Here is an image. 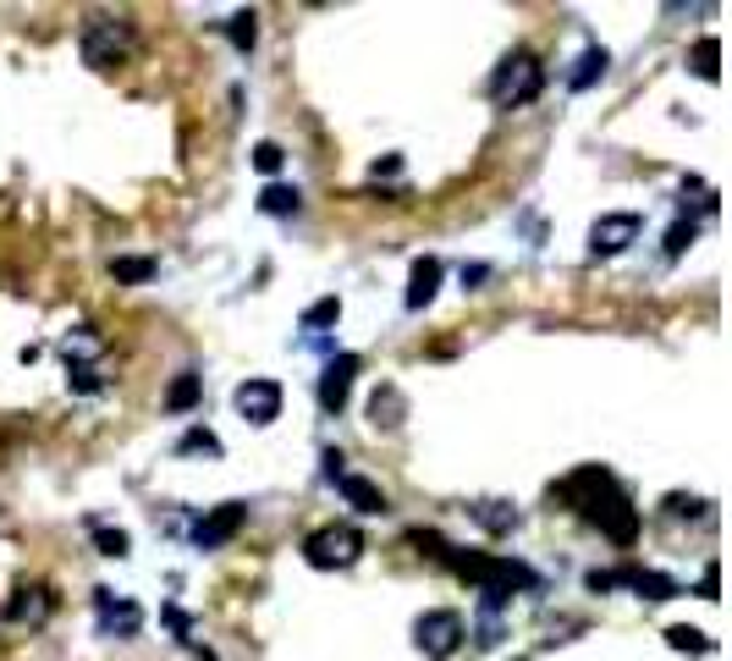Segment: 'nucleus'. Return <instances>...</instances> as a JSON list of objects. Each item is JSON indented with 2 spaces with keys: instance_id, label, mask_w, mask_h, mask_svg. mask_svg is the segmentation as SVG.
<instances>
[{
  "instance_id": "obj_29",
  "label": "nucleus",
  "mask_w": 732,
  "mask_h": 661,
  "mask_svg": "<svg viewBox=\"0 0 732 661\" xmlns=\"http://www.w3.org/2000/svg\"><path fill=\"white\" fill-rule=\"evenodd\" d=\"M282 161H287V150H282V144H271V139H265V144H254V165H260L265 176H276Z\"/></svg>"
},
{
  "instance_id": "obj_26",
  "label": "nucleus",
  "mask_w": 732,
  "mask_h": 661,
  "mask_svg": "<svg viewBox=\"0 0 732 661\" xmlns=\"http://www.w3.org/2000/svg\"><path fill=\"white\" fill-rule=\"evenodd\" d=\"M254 22H260L254 11H237V17L226 22V33H232V44H237V50H254V39H260V28H254Z\"/></svg>"
},
{
  "instance_id": "obj_31",
  "label": "nucleus",
  "mask_w": 732,
  "mask_h": 661,
  "mask_svg": "<svg viewBox=\"0 0 732 661\" xmlns=\"http://www.w3.org/2000/svg\"><path fill=\"white\" fill-rule=\"evenodd\" d=\"M176 452H221V441H215V436H210V430H187V436H182V447H176Z\"/></svg>"
},
{
  "instance_id": "obj_17",
  "label": "nucleus",
  "mask_w": 732,
  "mask_h": 661,
  "mask_svg": "<svg viewBox=\"0 0 732 661\" xmlns=\"http://www.w3.org/2000/svg\"><path fill=\"white\" fill-rule=\"evenodd\" d=\"M468 518H474L479 529H490V535L518 529V507H507V501H474V507H468Z\"/></svg>"
},
{
  "instance_id": "obj_2",
  "label": "nucleus",
  "mask_w": 732,
  "mask_h": 661,
  "mask_svg": "<svg viewBox=\"0 0 732 661\" xmlns=\"http://www.w3.org/2000/svg\"><path fill=\"white\" fill-rule=\"evenodd\" d=\"M446 568L468 584H479V596H512V590H540V573L512 562V557H490V551H446Z\"/></svg>"
},
{
  "instance_id": "obj_21",
  "label": "nucleus",
  "mask_w": 732,
  "mask_h": 661,
  "mask_svg": "<svg viewBox=\"0 0 732 661\" xmlns=\"http://www.w3.org/2000/svg\"><path fill=\"white\" fill-rule=\"evenodd\" d=\"M667 645L672 651H689V657H705V651H716L700 629H689V623H678V629H667Z\"/></svg>"
},
{
  "instance_id": "obj_14",
  "label": "nucleus",
  "mask_w": 732,
  "mask_h": 661,
  "mask_svg": "<svg viewBox=\"0 0 732 661\" xmlns=\"http://www.w3.org/2000/svg\"><path fill=\"white\" fill-rule=\"evenodd\" d=\"M617 584H628L633 596H644V601H672L678 596V579H667V573H655V568H622V573H611V590Z\"/></svg>"
},
{
  "instance_id": "obj_6",
  "label": "nucleus",
  "mask_w": 732,
  "mask_h": 661,
  "mask_svg": "<svg viewBox=\"0 0 732 661\" xmlns=\"http://www.w3.org/2000/svg\"><path fill=\"white\" fill-rule=\"evenodd\" d=\"M462 640H468V623H462V612H425L419 623H414V645L425 651L430 661H451L462 651Z\"/></svg>"
},
{
  "instance_id": "obj_10",
  "label": "nucleus",
  "mask_w": 732,
  "mask_h": 661,
  "mask_svg": "<svg viewBox=\"0 0 732 661\" xmlns=\"http://www.w3.org/2000/svg\"><path fill=\"white\" fill-rule=\"evenodd\" d=\"M639 226H644V221H639V215H628V210H622V215H600V221L589 226V254H594V260L622 254L628 243H639Z\"/></svg>"
},
{
  "instance_id": "obj_34",
  "label": "nucleus",
  "mask_w": 732,
  "mask_h": 661,
  "mask_svg": "<svg viewBox=\"0 0 732 661\" xmlns=\"http://www.w3.org/2000/svg\"><path fill=\"white\" fill-rule=\"evenodd\" d=\"M397 171H403V155H386V161L369 165V176H375V182H380V176H397Z\"/></svg>"
},
{
  "instance_id": "obj_9",
  "label": "nucleus",
  "mask_w": 732,
  "mask_h": 661,
  "mask_svg": "<svg viewBox=\"0 0 732 661\" xmlns=\"http://www.w3.org/2000/svg\"><path fill=\"white\" fill-rule=\"evenodd\" d=\"M358 369H364L358 353H336V358L325 364V375H319V408H325V414H342V408H347Z\"/></svg>"
},
{
  "instance_id": "obj_18",
  "label": "nucleus",
  "mask_w": 732,
  "mask_h": 661,
  "mask_svg": "<svg viewBox=\"0 0 732 661\" xmlns=\"http://www.w3.org/2000/svg\"><path fill=\"white\" fill-rule=\"evenodd\" d=\"M154 271H160V265L144 260V254H116V260H111V276H116L122 287H144V282H154Z\"/></svg>"
},
{
  "instance_id": "obj_8",
  "label": "nucleus",
  "mask_w": 732,
  "mask_h": 661,
  "mask_svg": "<svg viewBox=\"0 0 732 661\" xmlns=\"http://www.w3.org/2000/svg\"><path fill=\"white\" fill-rule=\"evenodd\" d=\"M243 523H248V501H221V507H210V512L193 523V546H199V551H215V546L237 540Z\"/></svg>"
},
{
  "instance_id": "obj_32",
  "label": "nucleus",
  "mask_w": 732,
  "mask_h": 661,
  "mask_svg": "<svg viewBox=\"0 0 732 661\" xmlns=\"http://www.w3.org/2000/svg\"><path fill=\"white\" fill-rule=\"evenodd\" d=\"M667 512H672V518H700L705 501H694V496H667Z\"/></svg>"
},
{
  "instance_id": "obj_22",
  "label": "nucleus",
  "mask_w": 732,
  "mask_h": 661,
  "mask_svg": "<svg viewBox=\"0 0 732 661\" xmlns=\"http://www.w3.org/2000/svg\"><path fill=\"white\" fill-rule=\"evenodd\" d=\"M716 61H722V39H711V33H705V39L694 44V72H700L705 83H716Z\"/></svg>"
},
{
  "instance_id": "obj_7",
  "label": "nucleus",
  "mask_w": 732,
  "mask_h": 661,
  "mask_svg": "<svg viewBox=\"0 0 732 661\" xmlns=\"http://www.w3.org/2000/svg\"><path fill=\"white\" fill-rule=\"evenodd\" d=\"M237 414L248 419V425H271V419H282V380H271V375H248L243 386H237Z\"/></svg>"
},
{
  "instance_id": "obj_1",
  "label": "nucleus",
  "mask_w": 732,
  "mask_h": 661,
  "mask_svg": "<svg viewBox=\"0 0 732 661\" xmlns=\"http://www.w3.org/2000/svg\"><path fill=\"white\" fill-rule=\"evenodd\" d=\"M557 496H562V501H579L584 518L606 535V540H617V546H633V540H639V507L617 491V480H611L600 464H589V469H579L573 480H562Z\"/></svg>"
},
{
  "instance_id": "obj_20",
  "label": "nucleus",
  "mask_w": 732,
  "mask_h": 661,
  "mask_svg": "<svg viewBox=\"0 0 732 661\" xmlns=\"http://www.w3.org/2000/svg\"><path fill=\"white\" fill-rule=\"evenodd\" d=\"M260 210H265V215H293V210H297V187H287V182H271V187L260 193Z\"/></svg>"
},
{
  "instance_id": "obj_27",
  "label": "nucleus",
  "mask_w": 732,
  "mask_h": 661,
  "mask_svg": "<svg viewBox=\"0 0 732 661\" xmlns=\"http://www.w3.org/2000/svg\"><path fill=\"white\" fill-rule=\"evenodd\" d=\"M94 546H100V557H128L133 540H128V529H100L94 523Z\"/></svg>"
},
{
  "instance_id": "obj_35",
  "label": "nucleus",
  "mask_w": 732,
  "mask_h": 661,
  "mask_svg": "<svg viewBox=\"0 0 732 661\" xmlns=\"http://www.w3.org/2000/svg\"><path fill=\"white\" fill-rule=\"evenodd\" d=\"M342 464H347V458H342V452H325V480H331V486H336V480H342V475H347V469H342Z\"/></svg>"
},
{
  "instance_id": "obj_24",
  "label": "nucleus",
  "mask_w": 732,
  "mask_h": 661,
  "mask_svg": "<svg viewBox=\"0 0 732 661\" xmlns=\"http://www.w3.org/2000/svg\"><path fill=\"white\" fill-rule=\"evenodd\" d=\"M67 386L72 391H100V369L89 358H67Z\"/></svg>"
},
{
  "instance_id": "obj_15",
  "label": "nucleus",
  "mask_w": 732,
  "mask_h": 661,
  "mask_svg": "<svg viewBox=\"0 0 732 661\" xmlns=\"http://www.w3.org/2000/svg\"><path fill=\"white\" fill-rule=\"evenodd\" d=\"M436 293H440V260L419 254V260H414V271H408V309L436 304Z\"/></svg>"
},
{
  "instance_id": "obj_5",
  "label": "nucleus",
  "mask_w": 732,
  "mask_h": 661,
  "mask_svg": "<svg viewBox=\"0 0 732 661\" xmlns=\"http://www.w3.org/2000/svg\"><path fill=\"white\" fill-rule=\"evenodd\" d=\"M303 557H308V568H353L364 557V535L353 523H325L303 540Z\"/></svg>"
},
{
  "instance_id": "obj_16",
  "label": "nucleus",
  "mask_w": 732,
  "mask_h": 661,
  "mask_svg": "<svg viewBox=\"0 0 732 661\" xmlns=\"http://www.w3.org/2000/svg\"><path fill=\"white\" fill-rule=\"evenodd\" d=\"M403 414H408L403 391H397V386H375V397H369V425H375V430H397Z\"/></svg>"
},
{
  "instance_id": "obj_19",
  "label": "nucleus",
  "mask_w": 732,
  "mask_h": 661,
  "mask_svg": "<svg viewBox=\"0 0 732 661\" xmlns=\"http://www.w3.org/2000/svg\"><path fill=\"white\" fill-rule=\"evenodd\" d=\"M199 391H204V380H199V375H176V380H171V391H165V408H171V414H187V408L199 403Z\"/></svg>"
},
{
  "instance_id": "obj_25",
  "label": "nucleus",
  "mask_w": 732,
  "mask_h": 661,
  "mask_svg": "<svg viewBox=\"0 0 732 661\" xmlns=\"http://www.w3.org/2000/svg\"><path fill=\"white\" fill-rule=\"evenodd\" d=\"M336 321H342V298H319V304H308V309H303V326H308V330L336 326Z\"/></svg>"
},
{
  "instance_id": "obj_3",
  "label": "nucleus",
  "mask_w": 732,
  "mask_h": 661,
  "mask_svg": "<svg viewBox=\"0 0 732 661\" xmlns=\"http://www.w3.org/2000/svg\"><path fill=\"white\" fill-rule=\"evenodd\" d=\"M540 89H546V67H540L535 50H512V55L496 67V78H490L496 111H518V105H529Z\"/></svg>"
},
{
  "instance_id": "obj_33",
  "label": "nucleus",
  "mask_w": 732,
  "mask_h": 661,
  "mask_svg": "<svg viewBox=\"0 0 732 661\" xmlns=\"http://www.w3.org/2000/svg\"><path fill=\"white\" fill-rule=\"evenodd\" d=\"M716 590H722V568L711 562V568L700 573V596H705V601H716Z\"/></svg>"
},
{
  "instance_id": "obj_4",
  "label": "nucleus",
  "mask_w": 732,
  "mask_h": 661,
  "mask_svg": "<svg viewBox=\"0 0 732 661\" xmlns=\"http://www.w3.org/2000/svg\"><path fill=\"white\" fill-rule=\"evenodd\" d=\"M78 50H83V67L105 72V67H116V61L133 50V22H128V17H89Z\"/></svg>"
},
{
  "instance_id": "obj_11",
  "label": "nucleus",
  "mask_w": 732,
  "mask_h": 661,
  "mask_svg": "<svg viewBox=\"0 0 732 661\" xmlns=\"http://www.w3.org/2000/svg\"><path fill=\"white\" fill-rule=\"evenodd\" d=\"M94 612H100V634L133 640V634L144 629V612H139V601H116L111 590H94Z\"/></svg>"
},
{
  "instance_id": "obj_12",
  "label": "nucleus",
  "mask_w": 732,
  "mask_h": 661,
  "mask_svg": "<svg viewBox=\"0 0 732 661\" xmlns=\"http://www.w3.org/2000/svg\"><path fill=\"white\" fill-rule=\"evenodd\" d=\"M50 612H55V596H50L44 584H17L11 601H6V623H28V629H39Z\"/></svg>"
},
{
  "instance_id": "obj_30",
  "label": "nucleus",
  "mask_w": 732,
  "mask_h": 661,
  "mask_svg": "<svg viewBox=\"0 0 732 661\" xmlns=\"http://www.w3.org/2000/svg\"><path fill=\"white\" fill-rule=\"evenodd\" d=\"M694 232H700V226H694V221H678V226H672V232H667V254H672V260H678V254H683V248H689V243H694Z\"/></svg>"
},
{
  "instance_id": "obj_28",
  "label": "nucleus",
  "mask_w": 732,
  "mask_h": 661,
  "mask_svg": "<svg viewBox=\"0 0 732 661\" xmlns=\"http://www.w3.org/2000/svg\"><path fill=\"white\" fill-rule=\"evenodd\" d=\"M408 546H414L419 557H436V562H446V551H451V546L440 540L436 529H414V535H408Z\"/></svg>"
},
{
  "instance_id": "obj_23",
  "label": "nucleus",
  "mask_w": 732,
  "mask_h": 661,
  "mask_svg": "<svg viewBox=\"0 0 732 661\" xmlns=\"http://www.w3.org/2000/svg\"><path fill=\"white\" fill-rule=\"evenodd\" d=\"M600 72H606V50H600V44H589L584 55H579V72H573L568 83H573V89H589V83H594Z\"/></svg>"
},
{
  "instance_id": "obj_13",
  "label": "nucleus",
  "mask_w": 732,
  "mask_h": 661,
  "mask_svg": "<svg viewBox=\"0 0 732 661\" xmlns=\"http://www.w3.org/2000/svg\"><path fill=\"white\" fill-rule=\"evenodd\" d=\"M336 491H342V501H347L353 512H364V518H380V512H392L386 491H380L375 480H364V475H342V480H336Z\"/></svg>"
}]
</instances>
